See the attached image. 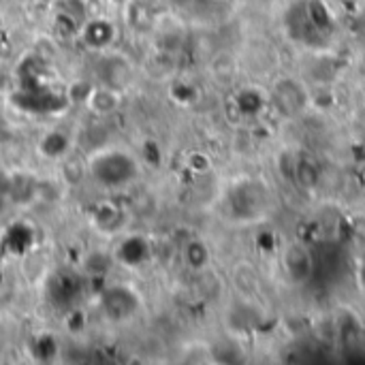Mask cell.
Instances as JSON below:
<instances>
[{
	"label": "cell",
	"instance_id": "ac0fdd59",
	"mask_svg": "<svg viewBox=\"0 0 365 365\" xmlns=\"http://www.w3.org/2000/svg\"><path fill=\"white\" fill-rule=\"evenodd\" d=\"M109 2H113L115 6H124V4H126L128 0H109Z\"/></svg>",
	"mask_w": 365,
	"mask_h": 365
},
{
	"label": "cell",
	"instance_id": "7c38bea8",
	"mask_svg": "<svg viewBox=\"0 0 365 365\" xmlns=\"http://www.w3.org/2000/svg\"><path fill=\"white\" fill-rule=\"evenodd\" d=\"M130 79V66L122 58H111L105 64V81L111 88H124Z\"/></svg>",
	"mask_w": 365,
	"mask_h": 365
},
{
	"label": "cell",
	"instance_id": "277c9868",
	"mask_svg": "<svg viewBox=\"0 0 365 365\" xmlns=\"http://www.w3.org/2000/svg\"><path fill=\"white\" fill-rule=\"evenodd\" d=\"M77 36L88 49L101 51V49H107L115 41V24L107 17H88L81 24Z\"/></svg>",
	"mask_w": 365,
	"mask_h": 365
},
{
	"label": "cell",
	"instance_id": "7a4b0ae2",
	"mask_svg": "<svg viewBox=\"0 0 365 365\" xmlns=\"http://www.w3.org/2000/svg\"><path fill=\"white\" fill-rule=\"evenodd\" d=\"M101 310L107 321L124 323L141 310V297L135 289L126 284H113L101 293Z\"/></svg>",
	"mask_w": 365,
	"mask_h": 365
},
{
	"label": "cell",
	"instance_id": "e0dca14e",
	"mask_svg": "<svg viewBox=\"0 0 365 365\" xmlns=\"http://www.w3.org/2000/svg\"><path fill=\"white\" fill-rule=\"evenodd\" d=\"M4 197H9V180L4 175H0V201Z\"/></svg>",
	"mask_w": 365,
	"mask_h": 365
},
{
	"label": "cell",
	"instance_id": "6da1fadb",
	"mask_svg": "<svg viewBox=\"0 0 365 365\" xmlns=\"http://www.w3.org/2000/svg\"><path fill=\"white\" fill-rule=\"evenodd\" d=\"M88 171L103 188H126L139 175L137 158L124 150H101L88 165Z\"/></svg>",
	"mask_w": 365,
	"mask_h": 365
},
{
	"label": "cell",
	"instance_id": "8fae6325",
	"mask_svg": "<svg viewBox=\"0 0 365 365\" xmlns=\"http://www.w3.org/2000/svg\"><path fill=\"white\" fill-rule=\"evenodd\" d=\"M210 248L205 242L201 240H190L186 246H184V263L186 267H190L192 272H203L207 265H210Z\"/></svg>",
	"mask_w": 365,
	"mask_h": 365
},
{
	"label": "cell",
	"instance_id": "2e32d148",
	"mask_svg": "<svg viewBox=\"0 0 365 365\" xmlns=\"http://www.w3.org/2000/svg\"><path fill=\"white\" fill-rule=\"evenodd\" d=\"M109 267V261L105 259V257H101L98 252H94V255H90L88 259H86V269H88V274H96V276H101V274H105V269Z\"/></svg>",
	"mask_w": 365,
	"mask_h": 365
},
{
	"label": "cell",
	"instance_id": "52a82bcc",
	"mask_svg": "<svg viewBox=\"0 0 365 365\" xmlns=\"http://www.w3.org/2000/svg\"><path fill=\"white\" fill-rule=\"evenodd\" d=\"M90 222L101 233H115V231H120V227L124 222V212L113 201H101L94 205V210L90 214Z\"/></svg>",
	"mask_w": 365,
	"mask_h": 365
},
{
	"label": "cell",
	"instance_id": "ba28073f",
	"mask_svg": "<svg viewBox=\"0 0 365 365\" xmlns=\"http://www.w3.org/2000/svg\"><path fill=\"white\" fill-rule=\"evenodd\" d=\"M122 105V94L118 88H111V86H94L88 101H86V107L96 113V115H111L120 109Z\"/></svg>",
	"mask_w": 365,
	"mask_h": 365
},
{
	"label": "cell",
	"instance_id": "4fadbf2b",
	"mask_svg": "<svg viewBox=\"0 0 365 365\" xmlns=\"http://www.w3.org/2000/svg\"><path fill=\"white\" fill-rule=\"evenodd\" d=\"M36 192V180L30 175H15L9 180V197L19 203H28Z\"/></svg>",
	"mask_w": 365,
	"mask_h": 365
},
{
	"label": "cell",
	"instance_id": "30bf717a",
	"mask_svg": "<svg viewBox=\"0 0 365 365\" xmlns=\"http://www.w3.org/2000/svg\"><path fill=\"white\" fill-rule=\"evenodd\" d=\"M71 150V137L64 130H49L38 141V154L45 158H62Z\"/></svg>",
	"mask_w": 365,
	"mask_h": 365
},
{
	"label": "cell",
	"instance_id": "8992f818",
	"mask_svg": "<svg viewBox=\"0 0 365 365\" xmlns=\"http://www.w3.org/2000/svg\"><path fill=\"white\" fill-rule=\"evenodd\" d=\"M284 269L295 282H304L312 276V255L302 244H293L284 250Z\"/></svg>",
	"mask_w": 365,
	"mask_h": 365
},
{
	"label": "cell",
	"instance_id": "9a60e30c",
	"mask_svg": "<svg viewBox=\"0 0 365 365\" xmlns=\"http://www.w3.org/2000/svg\"><path fill=\"white\" fill-rule=\"evenodd\" d=\"M83 165L77 160V158H71L66 165H64V180L68 184H79V180L83 178Z\"/></svg>",
	"mask_w": 365,
	"mask_h": 365
},
{
	"label": "cell",
	"instance_id": "5b68a950",
	"mask_svg": "<svg viewBox=\"0 0 365 365\" xmlns=\"http://www.w3.org/2000/svg\"><path fill=\"white\" fill-rule=\"evenodd\" d=\"M150 255H152V248L143 235H128L120 240L115 248V259L124 267H141L150 259Z\"/></svg>",
	"mask_w": 365,
	"mask_h": 365
},
{
	"label": "cell",
	"instance_id": "9c48e42d",
	"mask_svg": "<svg viewBox=\"0 0 365 365\" xmlns=\"http://www.w3.org/2000/svg\"><path fill=\"white\" fill-rule=\"evenodd\" d=\"M124 21L135 30V32H150L154 28V11L150 9L148 2L143 0H128L124 6Z\"/></svg>",
	"mask_w": 365,
	"mask_h": 365
},
{
	"label": "cell",
	"instance_id": "5bb4252c",
	"mask_svg": "<svg viewBox=\"0 0 365 365\" xmlns=\"http://www.w3.org/2000/svg\"><path fill=\"white\" fill-rule=\"evenodd\" d=\"M92 88H94V86H90L88 81H75V83H71L68 90H66L68 103H71V105H86V101H88V96H90V92H92Z\"/></svg>",
	"mask_w": 365,
	"mask_h": 365
},
{
	"label": "cell",
	"instance_id": "3957f363",
	"mask_svg": "<svg viewBox=\"0 0 365 365\" xmlns=\"http://www.w3.org/2000/svg\"><path fill=\"white\" fill-rule=\"evenodd\" d=\"M11 103L26 113H60L64 111L71 103L66 98V94H58L51 92L43 86L38 88H21L19 92H15L11 96Z\"/></svg>",
	"mask_w": 365,
	"mask_h": 365
}]
</instances>
